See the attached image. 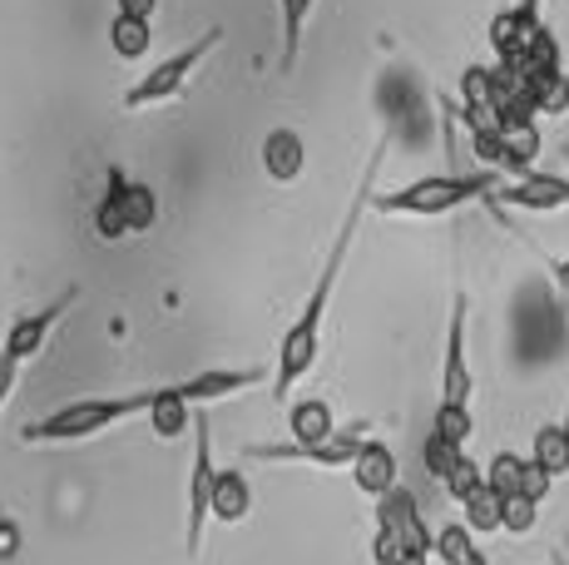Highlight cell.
Listing matches in <instances>:
<instances>
[{
	"instance_id": "83f0119b",
	"label": "cell",
	"mask_w": 569,
	"mask_h": 565,
	"mask_svg": "<svg viewBox=\"0 0 569 565\" xmlns=\"http://www.w3.org/2000/svg\"><path fill=\"white\" fill-rule=\"evenodd\" d=\"M401 551H411L407 541H401L391 526H377V541H371V561H377V565H397Z\"/></svg>"
},
{
	"instance_id": "4dcf8cb0",
	"label": "cell",
	"mask_w": 569,
	"mask_h": 565,
	"mask_svg": "<svg viewBox=\"0 0 569 565\" xmlns=\"http://www.w3.org/2000/svg\"><path fill=\"white\" fill-rule=\"evenodd\" d=\"M20 541H26V536H20L16 521L0 516V561H16L20 556Z\"/></svg>"
},
{
	"instance_id": "ac0fdd59",
	"label": "cell",
	"mask_w": 569,
	"mask_h": 565,
	"mask_svg": "<svg viewBox=\"0 0 569 565\" xmlns=\"http://www.w3.org/2000/svg\"><path fill=\"white\" fill-rule=\"evenodd\" d=\"M530 456L555 476V482H560V476H569V412H565L560 422H545V427L535 432Z\"/></svg>"
},
{
	"instance_id": "603a6c76",
	"label": "cell",
	"mask_w": 569,
	"mask_h": 565,
	"mask_svg": "<svg viewBox=\"0 0 569 565\" xmlns=\"http://www.w3.org/2000/svg\"><path fill=\"white\" fill-rule=\"evenodd\" d=\"M461 511H466V526L476 531V536H490V531H500V496L490 492V486L470 492L466 502H461Z\"/></svg>"
},
{
	"instance_id": "e575fe53",
	"label": "cell",
	"mask_w": 569,
	"mask_h": 565,
	"mask_svg": "<svg viewBox=\"0 0 569 565\" xmlns=\"http://www.w3.org/2000/svg\"><path fill=\"white\" fill-rule=\"evenodd\" d=\"M555 278H560L565 288H569V258H560V264H555Z\"/></svg>"
},
{
	"instance_id": "5bb4252c",
	"label": "cell",
	"mask_w": 569,
	"mask_h": 565,
	"mask_svg": "<svg viewBox=\"0 0 569 565\" xmlns=\"http://www.w3.org/2000/svg\"><path fill=\"white\" fill-rule=\"evenodd\" d=\"M337 417H332V402L327 397H292L288 402V442L298 447H317V442L337 437Z\"/></svg>"
},
{
	"instance_id": "9a60e30c",
	"label": "cell",
	"mask_w": 569,
	"mask_h": 565,
	"mask_svg": "<svg viewBox=\"0 0 569 565\" xmlns=\"http://www.w3.org/2000/svg\"><path fill=\"white\" fill-rule=\"evenodd\" d=\"M352 482H357V492L362 496H387V492H397V452L387 447V442H377V437H367V447L362 456H357V466H352Z\"/></svg>"
},
{
	"instance_id": "30bf717a",
	"label": "cell",
	"mask_w": 569,
	"mask_h": 565,
	"mask_svg": "<svg viewBox=\"0 0 569 565\" xmlns=\"http://www.w3.org/2000/svg\"><path fill=\"white\" fill-rule=\"evenodd\" d=\"M262 383H272L268 367H208V373L189 377V383H173V387H179V397L189 402V407H213V402L243 397Z\"/></svg>"
},
{
	"instance_id": "ffe728a7",
	"label": "cell",
	"mask_w": 569,
	"mask_h": 565,
	"mask_svg": "<svg viewBox=\"0 0 569 565\" xmlns=\"http://www.w3.org/2000/svg\"><path fill=\"white\" fill-rule=\"evenodd\" d=\"M312 6H317V0H278V10H282V70H292V65H298V50H302V36H308Z\"/></svg>"
},
{
	"instance_id": "277c9868",
	"label": "cell",
	"mask_w": 569,
	"mask_h": 565,
	"mask_svg": "<svg viewBox=\"0 0 569 565\" xmlns=\"http://www.w3.org/2000/svg\"><path fill=\"white\" fill-rule=\"evenodd\" d=\"M90 224H94V238H104V244L149 234V228L159 224V194L149 189L144 179H129V174L109 169L104 194H100V204H94Z\"/></svg>"
},
{
	"instance_id": "ba28073f",
	"label": "cell",
	"mask_w": 569,
	"mask_h": 565,
	"mask_svg": "<svg viewBox=\"0 0 569 565\" xmlns=\"http://www.w3.org/2000/svg\"><path fill=\"white\" fill-rule=\"evenodd\" d=\"M490 209H525V214H555L569 204V179L560 174H520V179H506L496 194H490Z\"/></svg>"
},
{
	"instance_id": "44dd1931",
	"label": "cell",
	"mask_w": 569,
	"mask_h": 565,
	"mask_svg": "<svg viewBox=\"0 0 569 565\" xmlns=\"http://www.w3.org/2000/svg\"><path fill=\"white\" fill-rule=\"evenodd\" d=\"M525 462H530V456H520V452H496L486 462V486L500 496V502L525 492Z\"/></svg>"
},
{
	"instance_id": "d6a6232c",
	"label": "cell",
	"mask_w": 569,
	"mask_h": 565,
	"mask_svg": "<svg viewBox=\"0 0 569 565\" xmlns=\"http://www.w3.org/2000/svg\"><path fill=\"white\" fill-rule=\"evenodd\" d=\"M397 565H431V556H426V551H401Z\"/></svg>"
},
{
	"instance_id": "e0dca14e",
	"label": "cell",
	"mask_w": 569,
	"mask_h": 565,
	"mask_svg": "<svg viewBox=\"0 0 569 565\" xmlns=\"http://www.w3.org/2000/svg\"><path fill=\"white\" fill-rule=\"evenodd\" d=\"M193 417H199V407H189V402L179 397V387L163 383L154 407H149V432H154L159 442H179L183 432H193Z\"/></svg>"
},
{
	"instance_id": "6da1fadb",
	"label": "cell",
	"mask_w": 569,
	"mask_h": 565,
	"mask_svg": "<svg viewBox=\"0 0 569 565\" xmlns=\"http://www.w3.org/2000/svg\"><path fill=\"white\" fill-rule=\"evenodd\" d=\"M381 155H387V145L367 159V174H362V184H357L352 204H347V219H342V228H337V238H332V254L322 258V274H317L308 303H302V313H298V323H292V328L282 333V343H278V357H272V402H282V407H288L292 393H298V383H308V373L317 367L327 303H332L337 274H342V264H347V248H352V238H357V224H362V214L371 209V194H377L371 184H377Z\"/></svg>"
},
{
	"instance_id": "1f68e13d",
	"label": "cell",
	"mask_w": 569,
	"mask_h": 565,
	"mask_svg": "<svg viewBox=\"0 0 569 565\" xmlns=\"http://www.w3.org/2000/svg\"><path fill=\"white\" fill-rule=\"evenodd\" d=\"M114 10H119V16H139V20H154L159 0H114Z\"/></svg>"
},
{
	"instance_id": "52a82bcc",
	"label": "cell",
	"mask_w": 569,
	"mask_h": 565,
	"mask_svg": "<svg viewBox=\"0 0 569 565\" xmlns=\"http://www.w3.org/2000/svg\"><path fill=\"white\" fill-rule=\"evenodd\" d=\"M367 437L362 427H347L337 437L317 442V447H298V442H268V447H243V456H258V462H302V466H322V472H342V466H357Z\"/></svg>"
},
{
	"instance_id": "d4e9b609",
	"label": "cell",
	"mask_w": 569,
	"mask_h": 565,
	"mask_svg": "<svg viewBox=\"0 0 569 565\" xmlns=\"http://www.w3.org/2000/svg\"><path fill=\"white\" fill-rule=\"evenodd\" d=\"M470 551H476V531L466 526V521H451V526L436 531V561L446 565H461Z\"/></svg>"
},
{
	"instance_id": "4316f807",
	"label": "cell",
	"mask_w": 569,
	"mask_h": 565,
	"mask_svg": "<svg viewBox=\"0 0 569 565\" xmlns=\"http://www.w3.org/2000/svg\"><path fill=\"white\" fill-rule=\"evenodd\" d=\"M480 486H486V466L470 462V456H466L461 466H456L451 476H446V492H451V502H466V496L480 492Z\"/></svg>"
},
{
	"instance_id": "9c48e42d",
	"label": "cell",
	"mask_w": 569,
	"mask_h": 565,
	"mask_svg": "<svg viewBox=\"0 0 569 565\" xmlns=\"http://www.w3.org/2000/svg\"><path fill=\"white\" fill-rule=\"evenodd\" d=\"M466 318L470 303L466 293H456L451 328H446V363H441V407H470V397H476V377H470L466 363Z\"/></svg>"
},
{
	"instance_id": "f546056e",
	"label": "cell",
	"mask_w": 569,
	"mask_h": 565,
	"mask_svg": "<svg viewBox=\"0 0 569 565\" xmlns=\"http://www.w3.org/2000/svg\"><path fill=\"white\" fill-rule=\"evenodd\" d=\"M20 367L26 363H16L10 353H0V407L10 402V393H16V383H20Z\"/></svg>"
},
{
	"instance_id": "8992f818",
	"label": "cell",
	"mask_w": 569,
	"mask_h": 565,
	"mask_svg": "<svg viewBox=\"0 0 569 565\" xmlns=\"http://www.w3.org/2000/svg\"><path fill=\"white\" fill-rule=\"evenodd\" d=\"M213 482H218V462H213V417H208V412L199 407V417H193L189 486H183V496H189V521H183V546H189V556H199L203 526L213 521Z\"/></svg>"
},
{
	"instance_id": "f1b7e54d",
	"label": "cell",
	"mask_w": 569,
	"mask_h": 565,
	"mask_svg": "<svg viewBox=\"0 0 569 565\" xmlns=\"http://www.w3.org/2000/svg\"><path fill=\"white\" fill-rule=\"evenodd\" d=\"M550 486H555V476L530 456V462H525V492L520 496H530V502H545V496H550Z\"/></svg>"
},
{
	"instance_id": "7402d4cb",
	"label": "cell",
	"mask_w": 569,
	"mask_h": 565,
	"mask_svg": "<svg viewBox=\"0 0 569 565\" xmlns=\"http://www.w3.org/2000/svg\"><path fill=\"white\" fill-rule=\"evenodd\" d=\"M431 432L436 437H446L451 447H470V437H476V412L470 407H441L436 402V417H431Z\"/></svg>"
},
{
	"instance_id": "3957f363",
	"label": "cell",
	"mask_w": 569,
	"mask_h": 565,
	"mask_svg": "<svg viewBox=\"0 0 569 565\" xmlns=\"http://www.w3.org/2000/svg\"><path fill=\"white\" fill-rule=\"evenodd\" d=\"M506 184V174L476 169V174H426L391 194H371L377 214H397V219H436V214H456L466 204H480Z\"/></svg>"
},
{
	"instance_id": "7c38bea8",
	"label": "cell",
	"mask_w": 569,
	"mask_h": 565,
	"mask_svg": "<svg viewBox=\"0 0 569 565\" xmlns=\"http://www.w3.org/2000/svg\"><path fill=\"white\" fill-rule=\"evenodd\" d=\"M377 526H391L411 551H426V556H436V531L426 526L421 502H416L407 486H397V492H387L377 502Z\"/></svg>"
},
{
	"instance_id": "2e32d148",
	"label": "cell",
	"mask_w": 569,
	"mask_h": 565,
	"mask_svg": "<svg viewBox=\"0 0 569 565\" xmlns=\"http://www.w3.org/2000/svg\"><path fill=\"white\" fill-rule=\"evenodd\" d=\"M248 511H253V486H248V476L238 472V466H218L213 521L218 526H238V521H248Z\"/></svg>"
},
{
	"instance_id": "cb8c5ba5",
	"label": "cell",
	"mask_w": 569,
	"mask_h": 565,
	"mask_svg": "<svg viewBox=\"0 0 569 565\" xmlns=\"http://www.w3.org/2000/svg\"><path fill=\"white\" fill-rule=\"evenodd\" d=\"M421 462H426V472H431L436 482L446 486V476H451L456 466L466 462V452H461V447H451L446 437H436V432H426V442H421Z\"/></svg>"
},
{
	"instance_id": "4fadbf2b",
	"label": "cell",
	"mask_w": 569,
	"mask_h": 565,
	"mask_svg": "<svg viewBox=\"0 0 569 565\" xmlns=\"http://www.w3.org/2000/svg\"><path fill=\"white\" fill-rule=\"evenodd\" d=\"M258 159H262V174H268L272 184H298L302 169H308V145H302L298 129L278 125V129H268V135H262Z\"/></svg>"
},
{
	"instance_id": "8fae6325",
	"label": "cell",
	"mask_w": 569,
	"mask_h": 565,
	"mask_svg": "<svg viewBox=\"0 0 569 565\" xmlns=\"http://www.w3.org/2000/svg\"><path fill=\"white\" fill-rule=\"evenodd\" d=\"M74 298H80V293L70 288V293H60V298L50 303V308H40V313H26V318H16V323H10L6 347H0V353H10V357H16V363H36V357L46 353L50 333L60 328V318L74 308Z\"/></svg>"
},
{
	"instance_id": "484cf974",
	"label": "cell",
	"mask_w": 569,
	"mask_h": 565,
	"mask_svg": "<svg viewBox=\"0 0 569 565\" xmlns=\"http://www.w3.org/2000/svg\"><path fill=\"white\" fill-rule=\"evenodd\" d=\"M535 521H540V502H530V496H506L500 502V531H510V536H530Z\"/></svg>"
},
{
	"instance_id": "5b68a950",
	"label": "cell",
	"mask_w": 569,
	"mask_h": 565,
	"mask_svg": "<svg viewBox=\"0 0 569 565\" xmlns=\"http://www.w3.org/2000/svg\"><path fill=\"white\" fill-rule=\"evenodd\" d=\"M223 46V30H203L199 40H189L183 50H173L169 60H159V65H149V75L144 80H134L124 90V110H154V105H169V100H179L183 90H189V80H193V70L213 56V50Z\"/></svg>"
},
{
	"instance_id": "7a4b0ae2",
	"label": "cell",
	"mask_w": 569,
	"mask_h": 565,
	"mask_svg": "<svg viewBox=\"0 0 569 565\" xmlns=\"http://www.w3.org/2000/svg\"><path fill=\"white\" fill-rule=\"evenodd\" d=\"M154 397H159V387L124 393V397H80V402H64V407L50 412V417L26 422V427H20V442H26V447H64V442L100 437V432L119 427V422H129V417H149Z\"/></svg>"
},
{
	"instance_id": "d6986e66",
	"label": "cell",
	"mask_w": 569,
	"mask_h": 565,
	"mask_svg": "<svg viewBox=\"0 0 569 565\" xmlns=\"http://www.w3.org/2000/svg\"><path fill=\"white\" fill-rule=\"evenodd\" d=\"M149 46H154V30H149V20L119 16V10H114V20H109V50H114L124 65H134V60L149 56Z\"/></svg>"
},
{
	"instance_id": "836d02e7",
	"label": "cell",
	"mask_w": 569,
	"mask_h": 565,
	"mask_svg": "<svg viewBox=\"0 0 569 565\" xmlns=\"http://www.w3.org/2000/svg\"><path fill=\"white\" fill-rule=\"evenodd\" d=\"M461 565H490V561H486V551H480V546H476V551H470V556H466Z\"/></svg>"
}]
</instances>
